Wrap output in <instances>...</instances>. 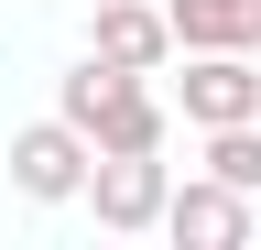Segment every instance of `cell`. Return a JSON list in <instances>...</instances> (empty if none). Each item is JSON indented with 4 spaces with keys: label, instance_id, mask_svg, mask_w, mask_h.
<instances>
[{
    "label": "cell",
    "instance_id": "cell-5",
    "mask_svg": "<svg viewBox=\"0 0 261 250\" xmlns=\"http://www.w3.org/2000/svg\"><path fill=\"white\" fill-rule=\"evenodd\" d=\"M98 54H109V66H130V76H152L163 54H185L174 44V11H163V0H98V33H87Z\"/></svg>",
    "mask_w": 261,
    "mask_h": 250
},
{
    "label": "cell",
    "instance_id": "cell-7",
    "mask_svg": "<svg viewBox=\"0 0 261 250\" xmlns=\"http://www.w3.org/2000/svg\"><path fill=\"white\" fill-rule=\"evenodd\" d=\"M196 142H207V174H228V185L261 196V120H228V131H196Z\"/></svg>",
    "mask_w": 261,
    "mask_h": 250
},
{
    "label": "cell",
    "instance_id": "cell-6",
    "mask_svg": "<svg viewBox=\"0 0 261 250\" xmlns=\"http://www.w3.org/2000/svg\"><path fill=\"white\" fill-rule=\"evenodd\" d=\"M185 54H261V0H163Z\"/></svg>",
    "mask_w": 261,
    "mask_h": 250
},
{
    "label": "cell",
    "instance_id": "cell-2",
    "mask_svg": "<svg viewBox=\"0 0 261 250\" xmlns=\"http://www.w3.org/2000/svg\"><path fill=\"white\" fill-rule=\"evenodd\" d=\"M163 207H174V163H163V152H98V174H87V217H98L109 239H152Z\"/></svg>",
    "mask_w": 261,
    "mask_h": 250
},
{
    "label": "cell",
    "instance_id": "cell-1",
    "mask_svg": "<svg viewBox=\"0 0 261 250\" xmlns=\"http://www.w3.org/2000/svg\"><path fill=\"white\" fill-rule=\"evenodd\" d=\"M87 174H98V142H87L65 109L11 131V185H22L33 207H87Z\"/></svg>",
    "mask_w": 261,
    "mask_h": 250
},
{
    "label": "cell",
    "instance_id": "cell-4",
    "mask_svg": "<svg viewBox=\"0 0 261 250\" xmlns=\"http://www.w3.org/2000/svg\"><path fill=\"white\" fill-rule=\"evenodd\" d=\"M174 109H185V131H228V120H261V66H250V54H185Z\"/></svg>",
    "mask_w": 261,
    "mask_h": 250
},
{
    "label": "cell",
    "instance_id": "cell-3",
    "mask_svg": "<svg viewBox=\"0 0 261 250\" xmlns=\"http://www.w3.org/2000/svg\"><path fill=\"white\" fill-rule=\"evenodd\" d=\"M163 239H174V250H250V185L185 174L174 207H163Z\"/></svg>",
    "mask_w": 261,
    "mask_h": 250
}]
</instances>
